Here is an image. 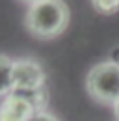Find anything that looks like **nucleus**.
Instances as JSON below:
<instances>
[{
	"label": "nucleus",
	"instance_id": "obj_1",
	"mask_svg": "<svg viewBox=\"0 0 119 121\" xmlns=\"http://www.w3.org/2000/svg\"><path fill=\"white\" fill-rule=\"evenodd\" d=\"M69 21L71 11L63 0H39L28 6L24 26L37 39H54L67 30Z\"/></svg>",
	"mask_w": 119,
	"mask_h": 121
},
{
	"label": "nucleus",
	"instance_id": "obj_2",
	"mask_svg": "<svg viewBox=\"0 0 119 121\" xmlns=\"http://www.w3.org/2000/svg\"><path fill=\"white\" fill-rule=\"evenodd\" d=\"M86 90L93 101L114 106L119 101V65L110 60L95 63L86 75Z\"/></svg>",
	"mask_w": 119,
	"mask_h": 121
},
{
	"label": "nucleus",
	"instance_id": "obj_3",
	"mask_svg": "<svg viewBox=\"0 0 119 121\" xmlns=\"http://www.w3.org/2000/svg\"><path fill=\"white\" fill-rule=\"evenodd\" d=\"M47 73L43 65L34 58L13 60V84L15 91H32L45 88Z\"/></svg>",
	"mask_w": 119,
	"mask_h": 121
},
{
	"label": "nucleus",
	"instance_id": "obj_4",
	"mask_svg": "<svg viewBox=\"0 0 119 121\" xmlns=\"http://www.w3.org/2000/svg\"><path fill=\"white\" fill-rule=\"evenodd\" d=\"M35 108L22 93L13 91L0 101V121H32Z\"/></svg>",
	"mask_w": 119,
	"mask_h": 121
},
{
	"label": "nucleus",
	"instance_id": "obj_5",
	"mask_svg": "<svg viewBox=\"0 0 119 121\" xmlns=\"http://www.w3.org/2000/svg\"><path fill=\"white\" fill-rule=\"evenodd\" d=\"M13 91V60L6 54H0V99L11 95Z\"/></svg>",
	"mask_w": 119,
	"mask_h": 121
},
{
	"label": "nucleus",
	"instance_id": "obj_6",
	"mask_svg": "<svg viewBox=\"0 0 119 121\" xmlns=\"http://www.w3.org/2000/svg\"><path fill=\"white\" fill-rule=\"evenodd\" d=\"M17 93H22L30 103H32V106L35 108V112H45V110H47V104H48V90H47V86H45V88H39V90L17 91Z\"/></svg>",
	"mask_w": 119,
	"mask_h": 121
},
{
	"label": "nucleus",
	"instance_id": "obj_7",
	"mask_svg": "<svg viewBox=\"0 0 119 121\" xmlns=\"http://www.w3.org/2000/svg\"><path fill=\"white\" fill-rule=\"evenodd\" d=\"M93 9L101 15H115L119 13V0H89Z\"/></svg>",
	"mask_w": 119,
	"mask_h": 121
},
{
	"label": "nucleus",
	"instance_id": "obj_8",
	"mask_svg": "<svg viewBox=\"0 0 119 121\" xmlns=\"http://www.w3.org/2000/svg\"><path fill=\"white\" fill-rule=\"evenodd\" d=\"M32 121H58V117L54 116V114H50V112H37L34 117H32Z\"/></svg>",
	"mask_w": 119,
	"mask_h": 121
},
{
	"label": "nucleus",
	"instance_id": "obj_9",
	"mask_svg": "<svg viewBox=\"0 0 119 121\" xmlns=\"http://www.w3.org/2000/svg\"><path fill=\"white\" fill-rule=\"evenodd\" d=\"M108 60L112 61V63H115V65H119V47H115L112 52H110V58Z\"/></svg>",
	"mask_w": 119,
	"mask_h": 121
},
{
	"label": "nucleus",
	"instance_id": "obj_10",
	"mask_svg": "<svg viewBox=\"0 0 119 121\" xmlns=\"http://www.w3.org/2000/svg\"><path fill=\"white\" fill-rule=\"evenodd\" d=\"M114 114H115V117H117V121H119V101L114 104Z\"/></svg>",
	"mask_w": 119,
	"mask_h": 121
},
{
	"label": "nucleus",
	"instance_id": "obj_11",
	"mask_svg": "<svg viewBox=\"0 0 119 121\" xmlns=\"http://www.w3.org/2000/svg\"><path fill=\"white\" fill-rule=\"evenodd\" d=\"M21 2H24V4H28V6H32V4H35V2H39V0H21Z\"/></svg>",
	"mask_w": 119,
	"mask_h": 121
}]
</instances>
